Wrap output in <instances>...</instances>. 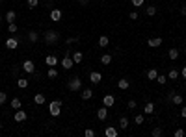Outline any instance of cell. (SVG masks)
I'll return each mask as SVG.
<instances>
[{
  "label": "cell",
  "instance_id": "cell-1",
  "mask_svg": "<svg viewBox=\"0 0 186 137\" xmlns=\"http://www.w3.org/2000/svg\"><path fill=\"white\" fill-rule=\"evenodd\" d=\"M43 39H45L46 44H56V43L60 41V33H58L56 30H46V32L43 33Z\"/></svg>",
  "mask_w": 186,
  "mask_h": 137
},
{
  "label": "cell",
  "instance_id": "cell-2",
  "mask_svg": "<svg viewBox=\"0 0 186 137\" xmlns=\"http://www.w3.org/2000/svg\"><path fill=\"white\" fill-rule=\"evenodd\" d=\"M61 106H63L61 100H52V102L49 104V113H50L52 117H58L60 113H61Z\"/></svg>",
  "mask_w": 186,
  "mask_h": 137
},
{
  "label": "cell",
  "instance_id": "cell-3",
  "mask_svg": "<svg viewBox=\"0 0 186 137\" xmlns=\"http://www.w3.org/2000/svg\"><path fill=\"white\" fill-rule=\"evenodd\" d=\"M67 87H69V91H73V93H76V91H80V89H82V80H80L78 76H73V78H69V82H67Z\"/></svg>",
  "mask_w": 186,
  "mask_h": 137
},
{
  "label": "cell",
  "instance_id": "cell-4",
  "mask_svg": "<svg viewBox=\"0 0 186 137\" xmlns=\"http://www.w3.org/2000/svg\"><path fill=\"white\" fill-rule=\"evenodd\" d=\"M60 65L65 68V71H69V68L75 67V61H73V58H71V52H65V56H63V59L60 61Z\"/></svg>",
  "mask_w": 186,
  "mask_h": 137
},
{
  "label": "cell",
  "instance_id": "cell-5",
  "mask_svg": "<svg viewBox=\"0 0 186 137\" xmlns=\"http://www.w3.org/2000/svg\"><path fill=\"white\" fill-rule=\"evenodd\" d=\"M13 119H15V122H24V121L28 119V115H26V111H24V109H15Z\"/></svg>",
  "mask_w": 186,
  "mask_h": 137
},
{
  "label": "cell",
  "instance_id": "cell-6",
  "mask_svg": "<svg viewBox=\"0 0 186 137\" xmlns=\"http://www.w3.org/2000/svg\"><path fill=\"white\" fill-rule=\"evenodd\" d=\"M22 68H24V72H28V74H34V72H35V65H34L32 59H24V63H22Z\"/></svg>",
  "mask_w": 186,
  "mask_h": 137
},
{
  "label": "cell",
  "instance_id": "cell-7",
  "mask_svg": "<svg viewBox=\"0 0 186 137\" xmlns=\"http://www.w3.org/2000/svg\"><path fill=\"white\" fill-rule=\"evenodd\" d=\"M17 47H19V39L17 37H8L6 39V48L8 50H15Z\"/></svg>",
  "mask_w": 186,
  "mask_h": 137
},
{
  "label": "cell",
  "instance_id": "cell-8",
  "mask_svg": "<svg viewBox=\"0 0 186 137\" xmlns=\"http://www.w3.org/2000/svg\"><path fill=\"white\" fill-rule=\"evenodd\" d=\"M113 104H115V97H113V95H104V97H102V106H106V107L110 109Z\"/></svg>",
  "mask_w": 186,
  "mask_h": 137
},
{
  "label": "cell",
  "instance_id": "cell-9",
  "mask_svg": "<svg viewBox=\"0 0 186 137\" xmlns=\"http://www.w3.org/2000/svg\"><path fill=\"white\" fill-rule=\"evenodd\" d=\"M58 63H60V59H58L54 54H50V56H46V58H45V65H49V67H56Z\"/></svg>",
  "mask_w": 186,
  "mask_h": 137
},
{
  "label": "cell",
  "instance_id": "cell-10",
  "mask_svg": "<svg viewBox=\"0 0 186 137\" xmlns=\"http://www.w3.org/2000/svg\"><path fill=\"white\" fill-rule=\"evenodd\" d=\"M101 80H102V74L101 72H97V71L89 72V82L91 83H101Z\"/></svg>",
  "mask_w": 186,
  "mask_h": 137
},
{
  "label": "cell",
  "instance_id": "cell-11",
  "mask_svg": "<svg viewBox=\"0 0 186 137\" xmlns=\"http://www.w3.org/2000/svg\"><path fill=\"white\" fill-rule=\"evenodd\" d=\"M147 44H149L151 48H158L160 44H162V37H151V39L147 41Z\"/></svg>",
  "mask_w": 186,
  "mask_h": 137
},
{
  "label": "cell",
  "instance_id": "cell-12",
  "mask_svg": "<svg viewBox=\"0 0 186 137\" xmlns=\"http://www.w3.org/2000/svg\"><path fill=\"white\" fill-rule=\"evenodd\" d=\"M106 117H108V107H106V106L99 107V109H97V119H99V121H104Z\"/></svg>",
  "mask_w": 186,
  "mask_h": 137
},
{
  "label": "cell",
  "instance_id": "cell-13",
  "mask_svg": "<svg viewBox=\"0 0 186 137\" xmlns=\"http://www.w3.org/2000/svg\"><path fill=\"white\" fill-rule=\"evenodd\" d=\"M71 58H73L75 65H80V63H82V59H84V54H82L80 50H75V52L71 54Z\"/></svg>",
  "mask_w": 186,
  "mask_h": 137
},
{
  "label": "cell",
  "instance_id": "cell-14",
  "mask_svg": "<svg viewBox=\"0 0 186 137\" xmlns=\"http://www.w3.org/2000/svg\"><path fill=\"white\" fill-rule=\"evenodd\" d=\"M169 100L175 104V106H182V95H177V93H169Z\"/></svg>",
  "mask_w": 186,
  "mask_h": 137
},
{
  "label": "cell",
  "instance_id": "cell-15",
  "mask_svg": "<svg viewBox=\"0 0 186 137\" xmlns=\"http://www.w3.org/2000/svg\"><path fill=\"white\" fill-rule=\"evenodd\" d=\"M50 20H54V22H58V20H61V9H58V8H54V9L50 11Z\"/></svg>",
  "mask_w": 186,
  "mask_h": 137
},
{
  "label": "cell",
  "instance_id": "cell-16",
  "mask_svg": "<svg viewBox=\"0 0 186 137\" xmlns=\"http://www.w3.org/2000/svg\"><path fill=\"white\" fill-rule=\"evenodd\" d=\"M4 20L8 22V24H9V22H15V20H17V13H15L13 9H9V11L6 13V17H4Z\"/></svg>",
  "mask_w": 186,
  "mask_h": 137
},
{
  "label": "cell",
  "instance_id": "cell-17",
  "mask_svg": "<svg viewBox=\"0 0 186 137\" xmlns=\"http://www.w3.org/2000/svg\"><path fill=\"white\" fill-rule=\"evenodd\" d=\"M143 113H145V115H153V113H154V104L153 102H147L143 106Z\"/></svg>",
  "mask_w": 186,
  "mask_h": 137
},
{
  "label": "cell",
  "instance_id": "cell-18",
  "mask_svg": "<svg viewBox=\"0 0 186 137\" xmlns=\"http://www.w3.org/2000/svg\"><path fill=\"white\" fill-rule=\"evenodd\" d=\"M117 133H119V132L115 130L113 126H108V128L104 130V135H106V137H117Z\"/></svg>",
  "mask_w": 186,
  "mask_h": 137
},
{
  "label": "cell",
  "instance_id": "cell-19",
  "mask_svg": "<svg viewBox=\"0 0 186 137\" xmlns=\"http://www.w3.org/2000/svg\"><path fill=\"white\" fill-rule=\"evenodd\" d=\"M80 97H82V100H89L91 97H93V91L87 87V89H82V93H80Z\"/></svg>",
  "mask_w": 186,
  "mask_h": 137
},
{
  "label": "cell",
  "instance_id": "cell-20",
  "mask_svg": "<svg viewBox=\"0 0 186 137\" xmlns=\"http://www.w3.org/2000/svg\"><path fill=\"white\" fill-rule=\"evenodd\" d=\"M34 102H35L37 106H43V104L46 102V98H45V95H41V93H37V95H34Z\"/></svg>",
  "mask_w": 186,
  "mask_h": 137
},
{
  "label": "cell",
  "instance_id": "cell-21",
  "mask_svg": "<svg viewBox=\"0 0 186 137\" xmlns=\"http://www.w3.org/2000/svg\"><path fill=\"white\" fill-rule=\"evenodd\" d=\"M117 87H119V89H121V91H127V89H128V87H130V82H128V80H125V78H123V80H119V82H117Z\"/></svg>",
  "mask_w": 186,
  "mask_h": 137
},
{
  "label": "cell",
  "instance_id": "cell-22",
  "mask_svg": "<svg viewBox=\"0 0 186 137\" xmlns=\"http://www.w3.org/2000/svg\"><path fill=\"white\" fill-rule=\"evenodd\" d=\"M168 58H169L171 61H175V59L179 58V50H177V48H169V50H168Z\"/></svg>",
  "mask_w": 186,
  "mask_h": 137
},
{
  "label": "cell",
  "instance_id": "cell-23",
  "mask_svg": "<svg viewBox=\"0 0 186 137\" xmlns=\"http://www.w3.org/2000/svg\"><path fill=\"white\" fill-rule=\"evenodd\" d=\"M20 106H22V102H20V98H19V97L11 98V109H20Z\"/></svg>",
  "mask_w": 186,
  "mask_h": 137
},
{
  "label": "cell",
  "instance_id": "cell-24",
  "mask_svg": "<svg viewBox=\"0 0 186 137\" xmlns=\"http://www.w3.org/2000/svg\"><path fill=\"white\" fill-rule=\"evenodd\" d=\"M108 43H110V37H108V35H101V37H99V47L104 48V47H108Z\"/></svg>",
  "mask_w": 186,
  "mask_h": 137
},
{
  "label": "cell",
  "instance_id": "cell-25",
  "mask_svg": "<svg viewBox=\"0 0 186 137\" xmlns=\"http://www.w3.org/2000/svg\"><path fill=\"white\" fill-rule=\"evenodd\" d=\"M46 76H49L50 80L58 78V71H56V67H49V72H46Z\"/></svg>",
  "mask_w": 186,
  "mask_h": 137
},
{
  "label": "cell",
  "instance_id": "cell-26",
  "mask_svg": "<svg viewBox=\"0 0 186 137\" xmlns=\"http://www.w3.org/2000/svg\"><path fill=\"white\" fill-rule=\"evenodd\" d=\"M17 85H19V89H26L28 87V80L26 78H19L17 80Z\"/></svg>",
  "mask_w": 186,
  "mask_h": 137
},
{
  "label": "cell",
  "instance_id": "cell-27",
  "mask_svg": "<svg viewBox=\"0 0 186 137\" xmlns=\"http://www.w3.org/2000/svg\"><path fill=\"white\" fill-rule=\"evenodd\" d=\"M28 41H30V43H37V41H39V33H37V32H30V33H28Z\"/></svg>",
  "mask_w": 186,
  "mask_h": 137
},
{
  "label": "cell",
  "instance_id": "cell-28",
  "mask_svg": "<svg viewBox=\"0 0 186 137\" xmlns=\"http://www.w3.org/2000/svg\"><path fill=\"white\" fill-rule=\"evenodd\" d=\"M156 76H158V71H156V68H149V71H147V78H149V80H156Z\"/></svg>",
  "mask_w": 186,
  "mask_h": 137
},
{
  "label": "cell",
  "instance_id": "cell-29",
  "mask_svg": "<svg viewBox=\"0 0 186 137\" xmlns=\"http://www.w3.org/2000/svg\"><path fill=\"white\" fill-rule=\"evenodd\" d=\"M145 13H147L149 17H154V15H156V6H147V8H145Z\"/></svg>",
  "mask_w": 186,
  "mask_h": 137
},
{
  "label": "cell",
  "instance_id": "cell-30",
  "mask_svg": "<svg viewBox=\"0 0 186 137\" xmlns=\"http://www.w3.org/2000/svg\"><path fill=\"white\" fill-rule=\"evenodd\" d=\"M179 74H180V72L177 71V68H171L169 74H168V78H169V80H177V78H179Z\"/></svg>",
  "mask_w": 186,
  "mask_h": 137
},
{
  "label": "cell",
  "instance_id": "cell-31",
  "mask_svg": "<svg viewBox=\"0 0 186 137\" xmlns=\"http://www.w3.org/2000/svg\"><path fill=\"white\" fill-rule=\"evenodd\" d=\"M101 63H102V65H110V63H112V56H110V54H104V56L101 58Z\"/></svg>",
  "mask_w": 186,
  "mask_h": 137
},
{
  "label": "cell",
  "instance_id": "cell-32",
  "mask_svg": "<svg viewBox=\"0 0 186 137\" xmlns=\"http://www.w3.org/2000/svg\"><path fill=\"white\" fill-rule=\"evenodd\" d=\"M119 126H121V130H127L128 128V119L127 117H121L119 119Z\"/></svg>",
  "mask_w": 186,
  "mask_h": 137
},
{
  "label": "cell",
  "instance_id": "cell-33",
  "mask_svg": "<svg viewBox=\"0 0 186 137\" xmlns=\"http://www.w3.org/2000/svg\"><path fill=\"white\" fill-rule=\"evenodd\" d=\"M156 82H158L160 85H164V83L168 82V76H166V74H158V76H156Z\"/></svg>",
  "mask_w": 186,
  "mask_h": 137
},
{
  "label": "cell",
  "instance_id": "cell-34",
  "mask_svg": "<svg viewBox=\"0 0 186 137\" xmlns=\"http://www.w3.org/2000/svg\"><path fill=\"white\" fill-rule=\"evenodd\" d=\"M17 30H19V28H17L15 22H9V24H8V32H9V33H17Z\"/></svg>",
  "mask_w": 186,
  "mask_h": 137
},
{
  "label": "cell",
  "instance_id": "cell-35",
  "mask_svg": "<svg viewBox=\"0 0 186 137\" xmlns=\"http://www.w3.org/2000/svg\"><path fill=\"white\" fill-rule=\"evenodd\" d=\"M26 4H28V8H30V9H34V8H37V6H39V0H26Z\"/></svg>",
  "mask_w": 186,
  "mask_h": 137
},
{
  "label": "cell",
  "instance_id": "cell-36",
  "mask_svg": "<svg viewBox=\"0 0 186 137\" xmlns=\"http://www.w3.org/2000/svg\"><path fill=\"white\" fill-rule=\"evenodd\" d=\"M143 121H145L143 115H136V117H134V122H136V124H143Z\"/></svg>",
  "mask_w": 186,
  "mask_h": 137
},
{
  "label": "cell",
  "instance_id": "cell-37",
  "mask_svg": "<svg viewBox=\"0 0 186 137\" xmlns=\"http://www.w3.org/2000/svg\"><path fill=\"white\" fill-rule=\"evenodd\" d=\"M78 41H80V37H67V39H65L67 44H73V43H78Z\"/></svg>",
  "mask_w": 186,
  "mask_h": 137
},
{
  "label": "cell",
  "instance_id": "cell-38",
  "mask_svg": "<svg viewBox=\"0 0 186 137\" xmlns=\"http://www.w3.org/2000/svg\"><path fill=\"white\" fill-rule=\"evenodd\" d=\"M162 133H164V132H162V128H154L153 130V137H162Z\"/></svg>",
  "mask_w": 186,
  "mask_h": 137
},
{
  "label": "cell",
  "instance_id": "cell-39",
  "mask_svg": "<svg viewBox=\"0 0 186 137\" xmlns=\"http://www.w3.org/2000/svg\"><path fill=\"white\" fill-rule=\"evenodd\" d=\"M6 98H8V95L4 93V91H0V106H4V102H6Z\"/></svg>",
  "mask_w": 186,
  "mask_h": 137
},
{
  "label": "cell",
  "instance_id": "cell-40",
  "mask_svg": "<svg viewBox=\"0 0 186 137\" xmlns=\"http://www.w3.org/2000/svg\"><path fill=\"white\" fill-rule=\"evenodd\" d=\"M84 135H86V137H95V132H93L91 128H87V130L84 132Z\"/></svg>",
  "mask_w": 186,
  "mask_h": 137
},
{
  "label": "cell",
  "instance_id": "cell-41",
  "mask_svg": "<svg viewBox=\"0 0 186 137\" xmlns=\"http://www.w3.org/2000/svg\"><path fill=\"white\" fill-rule=\"evenodd\" d=\"M127 106H128V109H136V106H138V104H136V100H128V102H127Z\"/></svg>",
  "mask_w": 186,
  "mask_h": 137
},
{
  "label": "cell",
  "instance_id": "cell-42",
  "mask_svg": "<svg viewBox=\"0 0 186 137\" xmlns=\"http://www.w3.org/2000/svg\"><path fill=\"white\" fill-rule=\"evenodd\" d=\"M143 2H145V0H132V6L140 8V6H143Z\"/></svg>",
  "mask_w": 186,
  "mask_h": 137
},
{
  "label": "cell",
  "instance_id": "cell-43",
  "mask_svg": "<svg viewBox=\"0 0 186 137\" xmlns=\"http://www.w3.org/2000/svg\"><path fill=\"white\" fill-rule=\"evenodd\" d=\"M173 135H175V137H182V135H184V130H182V128H179V130H175V133H173Z\"/></svg>",
  "mask_w": 186,
  "mask_h": 137
},
{
  "label": "cell",
  "instance_id": "cell-44",
  "mask_svg": "<svg viewBox=\"0 0 186 137\" xmlns=\"http://www.w3.org/2000/svg\"><path fill=\"white\" fill-rule=\"evenodd\" d=\"M128 17H130V19H132V20H138V11H132V13H130V15H128Z\"/></svg>",
  "mask_w": 186,
  "mask_h": 137
},
{
  "label": "cell",
  "instance_id": "cell-45",
  "mask_svg": "<svg viewBox=\"0 0 186 137\" xmlns=\"http://www.w3.org/2000/svg\"><path fill=\"white\" fill-rule=\"evenodd\" d=\"M78 4H80V6H87V4H89V0H78Z\"/></svg>",
  "mask_w": 186,
  "mask_h": 137
},
{
  "label": "cell",
  "instance_id": "cell-46",
  "mask_svg": "<svg viewBox=\"0 0 186 137\" xmlns=\"http://www.w3.org/2000/svg\"><path fill=\"white\" fill-rule=\"evenodd\" d=\"M180 117H182V119H186V107H182V109H180Z\"/></svg>",
  "mask_w": 186,
  "mask_h": 137
},
{
  "label": "cell",
  "instance_id": "cell-47",
  "mask_svg": "<svg viewBox=\"0 0 186 137\" xmlns=\"http://www.w3.org/2000/svg\"><path fill=\"white\" fill-rule=\"evenodd\" d=\"M180 13H182V15L186 17V6H182V8H180Z\"/></svg>",
  "mask_w": 186,
  "mask_h": 137
},
{
  "label": "cell",
  "instance_id": "cell-48",
  "mask_svg": "<svg viewBox=\"0 0 186 137\" xmlns=\"http://www.w3.org/2000/svg\"><path fill=\"white\" fill-rule=\"evenodd\" d=\"M182 78L186 80V67H182Z\"/></svg>",
  "mask_w": 186,
  "mask_h": 137
},
{
  "label": "cell",
  "instance_id": "cell-49",
  "mask_svg": "<svg viewBox=\"0 0 186 137\" xmlns=\"http://www.w3.org/2000/svg\"><path fill=\"white\" fill-rule=\"evenodd\" d=\"M2 20H4V19H2V15H0V24H2Z\"/></svg>",
  "mask_w": 186,
  "mask_h": 137
},
{
  "label": "cell",
  "instance_id": "cell-50",
  "mask_svg": "<svg viewBox=\"0 0 186 137\" xmlns=\"http://www.w3.org/2000/svg\"><path fill=\"white\" fill-rule=\"evenodd\" d=\"M0 130H2V121H0Z\"/></svg>",
  "mask_w": 186,
  "mask_h": 137
}]
</instances>
